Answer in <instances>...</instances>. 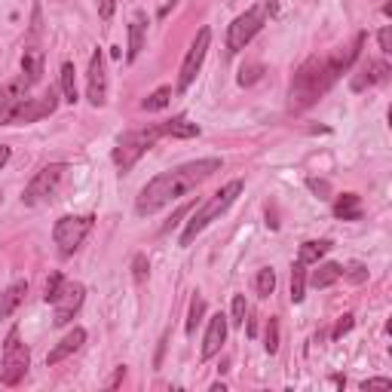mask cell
Here are the masks:
<instances>
[{"label": "cell", "mask_w": 392, "mask_h": 392, "mask_svg": "<svg viewBox=\"0 0 392 392\" xmlns=\"http://www.w3.org/2000/svg\"><path fill=\"white\" fill-rule=\"evenodd\" d=\"M365 43V34H356L352 47H343L337 52H331L328 58H310L297 68L291 80V110H304L310 104H316L319 95H325L331 86L337 83V77L350 68L358 58V49Z\"/></svg>", "instance_id": "1"}, {"label": "cell", "mask_w": 392, "mask_h": 392, "mask_svg": "<svg viewBox=\"0 0 392 392\" xmlns=\"http://www.w3.org/2000/svg\"><path fill=\"white\" fill-rule=\"evenodd\" d=\"M215 172H221V160L218 156H208V160H193L184 162L178 169H169V172L156 175L145 184V191L138 193L135 202V212L138 215H154L160 208H166L169 202H175L178 196L191 193L196 184H202L206 178H212Z\"/></svg>", "instance_id": "2"}, {"label": "cell", "mask_w": 392, "mask_h": 392, "mask_svg": "<svg viewBox=\"0 0 392 392\" xmlns=\"http://www.w3.org/2000/svg\"><path fill=\"white\" fill-rule=\"evenodd\" d=\"M239 193H243V181H230V184H227V187H221L218 193H212V196H208V199L202 202V206L193 212V218L187 221L184 233H181V245H191L193 239L199 236V233L206 230L208 224H212V221H218L221 215H224L227 208L233 206V199H236Z\"/></svg>", "instance_id": "3"}, {"label": "cell", "mask_w": 392, "mask_h": 392, "mask_svg": "<svg viewBox=\"0 0 392 392\" xmlns=\"http://www.w3.org/2000/svg\"><path fill=\"white\" fill-rule=\"evenodd\" d=\"M162 126H147V129H135V132H126L120 141H117L114 147V162L120 172H129V169L135 166V162L141 160V156L147 154L150 147L156 145V141L162 138Z\"/></svg>", "instance_id": "4"}, {"label": "cell", "mask_w": 392, "mask_h": 392, "mask_svg": "<svg viewBox=\"0 0 392 392\" xmlns=\"http://www.w3.org/2000/svg\"><path fill=\"white\" fill-rule=\"evenodd\" d=\"M31 368V352L28 346L19 341V328H12L6 334V343H3V362H0V383L3 387H16V383L25 380Z\"/></svg>", "instance_id": "5"}, {"label": "cell", "mask_w": 392, "mask_h": 392, "mask_svg": "<svg viewBox=\"0 0 392 392\" xmlns=\"http://www.w3.org/2000/svg\"><path fill=\"white\" fill-rule=\"evenodd\" d=\"M93 215H64V218L56 221L52 227V239H56L58 252L62 254H74L77 248L83 245V239L93 230Z\"/></svg>", "instance_id": "6"}, {"label": "cell", "mask_w": 392, "mask_h": 392, "mask_svg": "<svg viewBox=\"0 0 392 392\" xmlns=\"http://www.w3.org/2000/svg\"><path fill=\"white\" fill-rule=\"evenodd\" d=\"M267 10H270V6H252V10H245L243 16L233 19V25L227 28V49H230V52L245 49L248 43H252V37L264 28Z\"/></svg>", "instance_id": "7"}, {"label": "cell", "mask_w": 392, "mask_h": 392, "mask_svg": "<svg viewBox=\"0 0 392 392\" xmlns=\"http://www.w3.org/2000/svg\"><path fill=\"white\" fill-rule=\"evenodd\" d=\"M64 172H68V166H62V162H52V166L40 169V172L34 175V181H31L22 193L25 206H40V202L52 199V196L58 193V184H62Z\"/></svg>", "instance_id": "8"}, {"label": "cell", "mask_w": 392, "mask_h": 392, "mask_svg": "<svg viewBox=\"0 0 392 392\" xmlns=\"http://www.w3.org/2000/svg\"><path fill=\"white\" fill-rule=\"evenodd\" d=\"M208 43H212V28H202L199 34H196L193 47L187 49L184 64H181L178 93H184V89H187V86H191V83L196 80V74H199V68H202V58H206V52H208Z\"/></svg>", "instance_id": "9"}, {"label": "cell", "mask_w": 392, "mask_h": 392, "mask_svg": "<svg viewBox=\"0 0 392 392\" xmlns=\"http://www.w3.org/2000/svg\"><path fill=\"white\" fill-rule=\"evenodd\" d=\"M28 77H16V80H10L6 86H0V126H10L12 117H16V110L22 108V101L28 98Z\"/></svg>", "instance_id": "10"}, {"label": "cell", "mask_w": 392, "mask_h": 392, "mask_svg": "<svg viewBox=\"0 0 392 392\" xmlns=\"http://www.w3.org/2000/svg\"><path fill=\"white\" fill-rule=\"evenodd\" d=\"M83 294H86V289H83L80 282H64L62 285L58 297L52 300V306H56V319H52V322H56L58 328L74 319V313L80 310V304H83Z\"/></svg>", "instance_id": "11"}, {"label": "cell", "mask_w": 392, "mask_h": 392, "mask_svg": "<svg viewBox=\"0 0 392 392\" xmlns=\"http://www.w3.org/2000/svg\"><path fill=\"white\" fill-rule=\"evenodd\" d=\"M86 98L95 104V108H101V104L108 101V71H104V56H101V49H95L93 58H89Z\"/></svg>", "instance_id": "12"}, {"label": "cell", "mask_w": 392, "mask_h": 392, "mask_svg": "<svg viewBox=\"0 0 392 392\" xmlns=\"http://www.w3.org/2000/svg\"><path fill=\"white\" fill-rule=\"evenodd\" d=\"M56 104H58L56 89H49V93L37 95V98H25L22 108H19L16 117H12V123H34V120H43V117H49L52 110H56Z\"/></svg>", "instance_id": "13"}, {"label": "cell", "mask_w": 392, "mask_h": 392, "mask_svg": "<svg viewBox=\"0 0 392 392\" xmlns=\"http://www.w3.org/2000/svg\"><path fill=\"white\" fill-rule=\"evenodd\" d=\"M83 343H86V331H83V328H74V331H68V334H64L62 341H58V343H56V346H52V350H49V356H47V365L52 368V365L64 362V358H68V356H74V352L80 350Z\"/></svg>", "instance_id": "14"}, {"label": "cell", "mask_w": 392, "mask_h": 392, "mask_svg": "<svg viewBox=\"0 0 392 392\" xmlns=\"http://www.w3.org/2000/svg\"><path fill=\"white\" fill-rule=\"evenodd\" d=\"M224 337H227V316H212L208 319V331H206V337H202V350H199V356L202 358H212L215 352H221V343H224Z\"/></svg>", "instance_id": "15"}, {"label": "cell", "mask_w": 392, "mask_h": 392, "mask_svg": "<svg viewBox=\"0 0 392 392\" xmlns=\"http://www.w3.org/2000/svg\"><path fill=\"white\" fill-rule=\"evenodd\" d=\"M389 77V64L387 62H368L358 68V74L352 77V93H362V89L374 86V83H383Z\"/></svg>", "instance_id": "16"}, {"label": "cell", "mask_w": 392, "mask_h": 392, "mask_svg": "<svg viewBox=\"0 0 392 392\" xmlns=\"http://www.w3.org/2000/svg\"><path fill=\"white\" fill-rule=\"evenodd\" d=\"M145 34H147V16L145 12H135L132 25H129V52H126L129 62H135V58L141 56V49H145Z\"/></svg>", "instance_id": "17"}, {"label": "cell", "mask_w": 392, "mask_h": 392, "mask_svg": "<svg viewBox=\"0 0 392 392\" xmlns=\"http://www.w3.org/2000/svg\"><path fill=\"white\" fill-rule=\"evenodd\" d=\"M25 294H28V282L25 279H19V282H12L10 289L0 294V319L12 316V313L19 310V304L25 300Z\"/></svg>", "instance_id": "18"}, {"label": "cell", "mask_w": 392, "mask_h": 392, "mask_svg": "<svg viewBox=\"0 0 392 392\" xmlns=\"http://www.w3.org/2000/svg\"><path fill=\"white\" fill-rule=\"evenodd\" d=\"M341 276H343V267L334 264V260H328V264H319L306 282H310L313 289H328V285H334Z\"/></svg>", "instance_id": "19"}, {"label": "cell", "mask_w": 392, "mask_h": 392, "mask_svg": "<svg viewBox=\"0 0 392 392\" xmlns=\"http://www.w3.org/2000/svg\"><path fill=\"white\" fill-rule=\"evenodd\" d=\"M22 71H25V77H28V83L34 86V83L43 77V49H37V47L25 49L22 52Z\"/></svg>", "instance_id": "20"}, {"label": "cell", "mask_w": 392, "mask_h": 392, "mask_svg": "<svg viewBox=\"0 0 392 392\" xmlns=\"http://www.w3.org/2000/svg\"><path fill=\"white\" fill-rule=\"evenodd\" d=\"M334 215L343 221H358L362 218V202H358L356 193H341L334 202Z\"/></svg>", "instance_id": "21"}, {"label": "cell", "mask_w": 392, "mask_h": 392, "mask_svg": "<svg viewBox=\"0 0 392 392\" xmlns=\"http://www.w3.org/2000/svg\"><path fill=\"white\" fill-rule=\"evenodd\" d=\"M162 132L172 135V138H196V135H199V126L191 123L187 117H175V120L162 123Z\"/></svg>", "instance_id": "22"}, {"label": "cell", "mask_w": 392, "mask_h": 392, "mask_svg": "<svg viewBox=\"0 0 392 392\" xmlns=\"http://www.w3.org/2000/svg\"><path fill=\"white\" fill-rule=\"evenodd\" d=\"M328 248H331L328 239H319V243H304V245H300V252H297V260H300V264H319V258H322V254H328Z\"/></svg>", "instance_id": "23"}, {"label": "cell", "mask_w": 392, "mask_h": 392, "mask_svg": "<svg viewBox=\"0 0 392 392\" xmlns=\"http://www.w3.org/2000/svg\"><path fill=\"white\" fill-rule=\"evenodd\" d=\"M304 291H306V264H294L291 270V300L294 304H300L304 300Z\"/></svg>", "instance_id": "24"}, {"label": "cell", "mask_w": 392, "mask_h": 392, "mask_svg": "<svg viewBox=\"0 0 392 392\" xmlns=\"http://www.w3.org/2000/svg\"><path fill=\"white\" fill-rule=\"evenodd\" d=\"M62 93H64V101L71 104L77 101V80H74V64L71 62L62 64Z\"/></svg>", "instance_id": "25"}, {"label": "cell", "mask_w": 392, "mask_h": 392, "mask_svg": "<svg viewBox=\"0 0 392 392\" xmlns=\"http://www.w3.org/2000/svg\"><path fill=\"white\" fill-rule=\"evenodd\" d=\"M254 289H258L260 297H270V294L276 291V273H273L270 267H264V270L254 276Z\"/></svg>", "instance_id": "26"}, {"label": "cell", "mask_w": 392, "mask_h": 392, "mask_svg": "<svg viewBox=\"0 0 392 392\" xmlns=\"http://www.w3.org/2000/svg\"><path fill=\"white\" fill-rule=\"evenodd\" d=\"M169 98H172V86H160L156 93H150L145 101H141V108L145 110H162L169 104Z\"/></svg>", "instance_id": "27"}, {"label": "cell", "mask_w": 392, "mask_h": 392, "mask_svg": "<svg viewBox=\"0 0 392 392\" xmlns=\"http://www.w3.org/2000/svg\"><path fill=\"white\" fill-rule=\"evenodd\" d=\"M202 313H206V300L196 294V297L191 300V316H187V334H193L196 325L202 322Z\"/></svg>", "instance_id": "28"}, {"label": "cell", "mask_w": 392, "mask_h": 392, "mask_svg": "<svg viewBox=\"0 0 392 392\" xmlns=\"http://www.w3.org/2000/svg\"><path fill=\"white\" fill-rule=\"evenodd\" d=\"M264 346H267V352H276L279 350V319L276 316H270V322H267V334H264Z\"/></svg>", "instance_id": "29"}, {"label": "cell", "mask_w": 392, "mask_h": 392, "mask_svg": "<svg viewBox=\"0 0 392 392\" xmlns=\"http://www.w3.org/2000/svg\"><path fill=\"white\" fill-rule=\"evenodd\" d=\"M245 313H248V306H245V294H236L233 297V306H230V325H245Z\"/></svg>", "instance_id": "30"}, {"label": "cell", "mask_w": 392, "mask_h": 392, "mask_svg": "<svg viewBox=\"0 0 392 392\" xmlns=\"http://www.w3.org/2000/svg\"><path fill=\"white\" fill-rule=\"evenodd\" d=\"M62 285H64V279L58 276V273H52V276H49V282H47V294H43V297H47V304H52V300L58 297V291H62Z\"/></svg>", "instance_id": "31"}, {"label": "cell", "mask_w": 392, "mask_h": 392, "mask_svg": "<svg viewBox=\"0 0 392 392\" xmlns=\"http://www.w3.org/2000/svg\"><path fill=\"white\" fill-rule=\"evenodd\" d=\"M260 71H264L260 64H248V68L239 71V83H243V86H248V83H254V80L260 77Z\"/></svg>", "instance_id": "32"}, {"label": "cell", "mask_w": 392, "mask_h": 392, "mask_svg": "<svg viewBox=\"0 0 392 392\" xmlns=\"http://www.w3.org/2000/svg\"><path fill=\"white\" fill-rule=\"evenodd\" d=\"M350 328H352V316L346 313V316L337 319V325H334V331H331V337H334V341H341V337H343Z\"/></svg>", "instance_id": "33"}, {"label": "cell", "mask_w": 392, "mask_h": 392, "mask_svg": "<svg viewBox=\"0 0 392 392\" xmlns=\"http://www.w3.org/2000/svg\"><path fill=\"white\" fill-rule=\"evenodd\" d=\"M132 276H135V282H145L147 279V258L145 254H138V258H135V264H132Z\"/></svg>", "instance_id": "34"}, {"label": "cell", "mask_w": 392, "mask_h": 392, "mask_svg": "<svg viewBox=\"0 0 392 392\" xmlns=\"http://www.w3.org/2000/svg\"><path fill=\"white\" fill-rule=\"evenodd\" d=\"M362 389L365 392H368V389H392V380H389V377H374V380H365Z\"/></svg>", "instance_id": "35"}, {"label": "cell", "mask_w": 392, "mask_h": 392, "mask_svg": "<svg viewBox=\"0 0 392 392\" xmlns=\"http://www.w3.org/2000/svg\"><path fill=\"white\" fill-rule=\"evenodd\" d=\"M377 40H380V49L389 56V52H392V28H383L380 34H377Z\"/></svg>", "instance_id": "36"}, {"label": "cell", "mask_w": 392, "mask_h": 392, "mask_svg": "<svg viewBox=\"0 0 392 392\" xmlns=\"http://www.w3.org/2000/svg\"><path fill=\"white\" fill-rule=\"evenodd\" d=\"M114 6H117V0H98V16L110 19V16H114Z\"/></svg>", "instance_id": "37"}, {"label": "cell", "mask_w": 392, "mask_h": 392, "mask_svg": "<svg viewBox=\"0 0 392 392\" xmlns=\"http://www.w3.org/2000/svg\"><path fill=\"white\" fill-rule=\"evenodd\" d=\"M123 377H126V368H123V365H120V368H117V371H114V377H110V380H108V389L120 387V380H123Z\"/></svg>", "instance_id": "38"}, {"label": "cell", "mask_w": 392, "mask_h": 392, "mask_svg": "<svg viewBox=\"0 0 392 392\" xmlns=\"http://www.w3.org/2000/svg\"><path fill=\"white\" fill-rule=\"evenodd\" d=\"M310 187L316 193H328V184H325V181H316V178H310Z\"/></svg>", "instance_id": "39"}, {"label": "cell", "mask_w": 392, "mask_h": 392, "mask_svg": "<svg viewBox=\"0 0 392 392\" xmlns=\"http://www.w3.org/2000/svg\"><path fill=\"white\" fill-rule=\"evenodd\" d=\"M350 276H352V282H362V279H365V267H352Z\"/></svg>", "instance_id": "40"}, {"label": "cell", "mask_w": 392, "mask_h": 392, "mask_svg": "<svg viewBox=\"0 0 392 392\" xmlns=\"http://www.w3.org/2000/svg\"><path fill=\"white\" fill-rule=\"evenodd\" d=\"M6 160H10V147H6V145H0V169L6 166Z\"/></svg>", "instance_id": "41"}]
</instances>
